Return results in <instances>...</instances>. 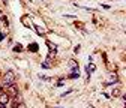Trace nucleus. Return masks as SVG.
<instances>
[{
  "label": "nucleus",
  "mask_w": 126,
  "mask_h": 108,
  "mask_svg": "<svg viewBox=\"0 0 126 108\" xmlns=\"http://www.w3.org/2000/svg\"><path fill=\"white\" fill-rule=\"evenodd\" d=\"M0 104L5 105V107L9 104V95H8V93H3V92L0 93Z\"/></svg>",
  "instance_id": "2"
},
{
  "label": "nucleus",
  "mask_w": 126,
  "mask_h": 108,
  "mask_svg": "<svg viewBox=\"0 0 126 108\" xmlns=\"http://www.w3.org/2000/svg\"><path fill=\"white\" fill-rule=\"evenodd\" d=\"M21 21H23V23H24V26H27V27H29V26H32V24H30V21H29V17H23V18H21Z\"/></svg>",
  "instance_id": "7"
},
{
  "label": "nucleus",
  "mask_w": 126,
  "mask_h": 108,
  "mask_svg": "<svg viewBox=\"0 0 126 108\" xmlns=\"http://www.w3.org/2000/svg\"><path fill=\"white\" fill-rule=\"evenodd\" d=\"M14 80H15V74L12 72V71H9V72H6V75H5V84L3 86H11L12 83H14Z\"/></svg>",
  "instance_id": "1"
},
{
  "label": "nucleus",
  "mask_w": 126,
  "mask_h": 108,
  "mask_svg": "<svg viewBox=\"0 0 126 108\" xmlns=\"http://www.w3.org/2000/svg\"><path fill=\"white\" fill-rule=\"evenodd\" d=\"M2 20H3V23H6V26L9 24V21H8V18H6V17H2Z\"/></svg>",
  "instance_id": "12"
},
{
  "label": "nucleus",
  "mask_w": 126,
  "mask_h": 108,
  "mask_svg": "<svg viewBox=\"0 0 126 108\" xmlns=\"http://www.w3.org/2000/svg\"><path fill=\"white\" fill-rule=\"evenodd\" d=\"M71 66L72 68H77V62H71Z\"/></svg>",
  "instance_id": "13"
},
{
  "label": "nucleus",
  "mask_w": 126,
  "mask_h": 108,
  "mask_svg": "<svg viewBox=\"0 0 126 108\" xmlns=\"http://www.w3.org/2000/svg\"><path fill=\"white\" fill-rule=\"evenodd\" d=\"M0 108H5V105H2V104H0Z\"/></svg>",
  "instance_id": "15"
},
{
  "label": "nucleus",
  "mask_w": 126,
  "mask_h": 108,
  "mask_svg": "<svg viewBox=\"0 0 126 108\" xmlns=\"http://www.w3.org/2000/svg\"><path fill=\"white\" fill-rule=\"evenodd\" d=\"M0 93H2V87H0Z\"/></svg>",
  "instance_id": "16"
},
{
  "label": "nucleus",
  "mask_w": 126,
  "mask_h": 108,
  "mask_svg": "<svg viewBox=\"0 0 126 108\" xmlns=\"http://www.w3.org/2000/svg\"><path fill=\"white\" fill-rule=\"evenodd\" d=\"M120 95V89H114L113 90V93H111V96H114V98H117Z\"/></svg>",
  "instance_id": "8"
},
{
  "label": "nucleus",
  "mask_w": 126,
  "mask_h": 108,
  "mask_svg": "<svg viewBox=\"0 0 126 108\" xmlns=\"http://www.w3.org/2000/svg\"><path fill=\"white\" fill-rule=\"evenodd\" d=\"M29 51L36 53V51H38V44H32V45H29Z\"/></svg>",
  "instance_id": "5"
},
{
  "label": "nucleus",
  "mask_w": 126,
  "mask_h": 108,
  "mask_svg": "<svg viewBox=\"0 0 126 108\" xmlns=\"http://www.w3.org/2000/svg\"><path fill=\"white\" fill-rule=\"evenodd\" d=\"M113 83H117V75H116V74H111V75H110V80H108V83H107L105 86H111Z\"/></svg>",
  "instance_id": "4"
},
{
  "label": "nucleus",
  "mask_w": 126,
  "mask_h": 108,
  "mask_svg": "<svg viewBox=\"0 0 126 108\" xmlns=\"http://www.w3.org/2000/svg\"><path fill=\"white\" fill-rule=\"evenodd\" d=\"M14 51H18V53H20V51H23V47H21L20 44H18V45H15V47H14Z\"/></svg>",
  "instance_id": "9"
},
{
  "label": "nucleus",
  "mask_w": 126,
  "mask_h": 108,
  "mask_svg": "<svg viewBox=\"0 0 126 108\" xmlns=\"http://www.w3.org/2000/svg\"><path fill=\"white\" fill-rule=\"evenodd\" d=\"M78 77H80V74H78V69H74L72 74L69 75V78H78Z\"/></svg>",
  "instance_id": "6"
},
{
  "label": "nucleus",
  "mask_w": 126,
  "mask_h": 108,
  "mask_svg": "<svg viewBox=\"0 0 126 108\" xmlns=\"http://www.w3.org/2000/svg\"><path fill=\"white\" fill-rule=\"evenodd\" d=\"M92 71H94V65H90V66H87V72H89V75L92 74Z\"/></svg>",
  "instance_id": "11"
},
{
  "label": "nucleus",
  "mask_w": 126,
  "mask_h": 108,
  "mask_svg": "<svg viewBox=\"0 0 126 108\" xmlns=\"http://www.w3.org/2000/svg\"><path fill=\"white\" fill-rule=\"evenodd\" d=\"M8 87H9V90L6 92V93H8L9 96H11V95H17V93H18V90H17V86H15L14 83H12L11 86H8Z\"/></svg>",
  "instance_id": "3"
},
{
  "label": "nucleus",
  "mask_w": 126,
  "mask_h": 108,
  "mask_svg": "<svg viewBox=\"0 0 126 108\" xmlns=\"http://www.w3.org/2000/svg\"><path fill=\"white\" fill-rule=\"evenodd\" d=\"M3 3H6V0H3Z\"/></svg>",
  "instance_id": "17"
},
{
  "label": "nucleus",
  "mask_w": 126,
  "mask_h": 108,
  "mask_svg": "<svg viewBox=\"0 0 126 108\" xmlns=\"http://www.w3.org/2000/svg\"><path fill=\"white\" fill-rule=\"evenodd\" d=\"M18 108H26V107H24V104H20V107H18Z\"/></svg>",
  "instance_id": "14"
},
{
  "label": "nucleus",
  "mask_w": 126,
  "mask_h": 108,
  "mask_svg": "<svg viewBox=\"0 0 126 108\" xmlns=\"http://www.w3.org/2000/svg\"><path fill=\"white\" fill-rule=\"evenodd\" d=\"M48 47H50V50H51V53H53V51H54V53L57 51V50H56V45H53L51 42H48Z\"/></svg>",
  "instance_id": "10"
}]
</instances>
